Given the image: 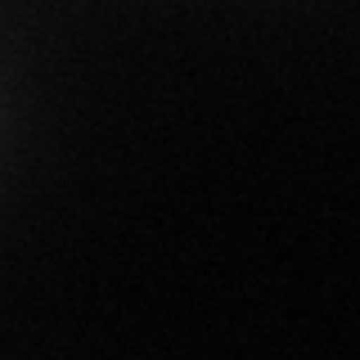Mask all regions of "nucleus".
Instances as JSON below:
<instances>
[]
</instances>
